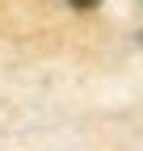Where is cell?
<instances>
[{
  "instance_id": "6da1fadb",
  "label": "cell",
  "mask_w": 143,
  "mask_h": 151,
  "mask_svg": "<svg viewBox=\"0 0 143 151\" xmlns=\"http://www.w3.org/2000/svg\"><path fill=\"white\" fill-rule=\"evenodd\" d=\"M67 4H76V9H97L101 0H67Z\"/></svg>"
}]
</instances>
